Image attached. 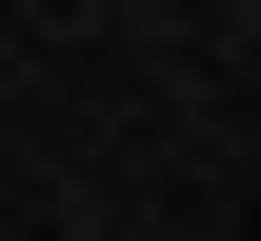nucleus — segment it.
I'll return each instance as SVG.
<instances>
[]
</instances>
